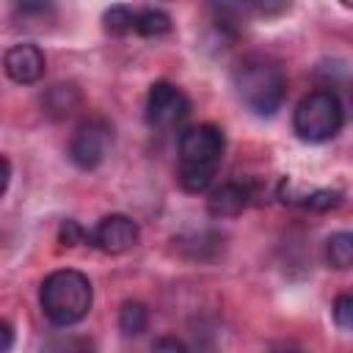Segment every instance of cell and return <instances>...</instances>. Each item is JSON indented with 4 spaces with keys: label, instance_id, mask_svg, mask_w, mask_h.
Segmentation results:
<instances>
[{
    "label": "cell",
    "instance_id": "cell-21",
    "mask_svg": "<svg viewBox=\"0 0 353 353\" xmlns=\"http://www.w3.org/2000/svg\"><path fill=\"white\" fill-rule=\"evenodd\" d=\"M0 334H3L0 350L6 353V350H11V342H14V328H11V323H6V320H3V325H0Z\"/></svg>",
    "mask_w": 353,
    "mask_h": 353
},
{
    "label": "cell",
    "instance_id": "cell-9",
    "mask_svg": "<svg viewBox=\"0 0 353 353\" xmlns=\"http://www.w3.org/2000/svg\"><path fill=\"white\" fill-rule=\"evenodd\" d=\"M254 199L251 185L245 182H223L221 188H215L207 199V210L212 218H234L240 215Z\"/></svg>",
    "mask_w": 353,
    "mask_h": 353
},
{
    "label": "cell",
    "instance_id": "cell-17",
    "mask_svg": "<svg viewBox=\"0 0 353 353\" xmlns=\"http://www.w3.org/2000/svg\"><path fill=\"white\" fill-rule=\"evenodd\" d=\"M292 6V0H248V8L265 19H276L281 14H287Z\"/></svg>",
    "mask_w": 353,
    "mask_h": 353
},
{
    "label": "cell",
    "instance_id": "cell-13",
    "mask_svg": "<svg viewBox=\"0 0 353 353\" xmlns=\"http://www.w3.org/2000/svg\"><path fill=\"white\" fill-rule=\"evenodd\" d=\"M149 325V306L141 301H124L119 309V328L124 336H141Z\"/></svg>",
    "mask_w": 353,
    "mask_h": 353
},
{
    "label": "cell",
    "instance_id": "cell-12",
    "mask_svg": "<svg viewBox=\"0 0 353 353\" xmlns=\"http://www.w3.org/2000/svg\"><path fill=\"white\" fill-rule=\"evenodd\" d=\"M325 262L334 270L353 268V232H334L325 240Z\"/></svg>",
    "mask_w": 353,
    "mask_h": 353
},
{
    "label": "cell",
    "instance_id": "cell-4",
    "mask_svg": "<svg viewBox=\"0 0 353 353\" xmlns=\"http://www.w3.org/2000/svg\"><path fill=\"white\" fill-rule=\"evenodd\" d=\"M345 121V108L339 102V97L328 88H317L309 91L292 113V130L301 141L306 143H325L331 141Z\"/></svg>",
    "mask_w": 353,
    "mask_h": 353
},
{
    "label": "cell",
    "instance_id": "cell-22",
    "mask_svg": "<svg viewBox=\"0 0 353 353\" xmlns=\"http://www.w3.org/2000/svg\"><path fill=\"white\" fill-rule=\"evenodd\" d=\"M339 3H342L345 8H353V0H339Z\"/></svg>",
    "mask_w": 353,
    "mask_h": 353
},
{
    "label": "cell",
    "instance_id": "cell-18",
    "mask_svg": "<svg viewBox=\"0 0 353 353\" xmlns=\"http://www.w3.org/2000/svg\"><path fill=\"white\" fill-rule=\"evenodd\" d=\"M58 240H61V245H66V248H74V245H80L83 240H88V232L77 223V221H72V218H66L63 223H61V232H58Z\"/></svg>",
    "mask_w": 353,
    "mask_h": 353
},
{
    "label": "cell",
    "instance_id": "cell-14",
    "mask_svg": "<svg viewBox=\"0 0 353 353\" xmlns=\"http://www.w3.org/2000/svg\"><path fill=\"white\" fill-rule=\"evenodd\" d=\"M171 28H174L171 14L163 11V8H143L135 17V33L138 36H146V39L165 36V33H171Z\"/></svg>",
    "mask_w": 353,
    "mask_h": 353
},
{
    "label": "cell",
    "instance_id": "cell-8",
    "mask_svg": "<svg viewBox=\"0 0 353 353\" xmlns=\"http://www.w3.org/2000/svg\"><path fill=\"white\" fill-rule=\"evenodd\" d=\"M3 66H6V74L19 83V85H30V83H39L44 77V69H47V58L44 52L36 47V44H14L6 50V58H3Z\"/></svg>",
    "mask_w": 353,
    "mask_h": 353
},
{
    "label": "cell",
    "instance_id": "cell-20",
    "mask_svg": "<svg viewBox=\"0 0 353 353\" xmlns=\"http://www.w3.org/2000/svg\"><path fill=\"white\" fill-rule=\"evenodd\" d=\"M152 347L154 350H185V342H179L176 336H160V339H154Z\"/></svg>",
    "mask_w": 353,
    "mask_h": 353
},
{
    "label": "cell",
    "instance_id": "cell-2",
    "mask_svg": "<svg viewBox=\"0 0 353 353\" xmlns=\"http://www.w3.org/2000/svg\"><path fill=\"white\" fill-rule=\"evenodd\" d=\"M232 80L240 102L256 116H273L287 97V77L281 66L268 55L243 58Z\"/></svg>",
    "mask_w": 353,
    "mask_h": 353
},
{
    "label": "cell",
    "instance_id": "cell-16",
    "mask_svg": "<svg viewBox=\"0 0 353 353\" xmlns=\"http://www.w3.org/2000/svg\"><path fill=\"white\" fill-rule=\"evenodd\" d=\"M331 312H334V323H336V328L353 334V292L339 295V298L334 301V309H331Z\"/></svg>",
    "mask_w": 353,
    "mask_h": 353
},
{
    "label": "cell",
    "instance_id": "cell-3",
    "mask_svg": "<svg viewBox=\"0 0 353 353\" xmlns=\"http://www.w3.org/2000/svg\"><path fill=\"white\" fill-rule=\"evenodd\" d=\"M39 303H41L44 317L52 325L66 328V325L80 323L91 312L94 287H91L88 276L74 268L52 270L39 287Z\"/></svg>",
    "mask_w": 353,
    "mask_h": 353
},
{
    "label": "cell",
    "instance_id": "cell-10",
    "mask_svg": "<svg viewBox=\"0 0 353 353\" xmlns=\"http://www.w3.org/2000/svg\"><path fill=\"white\" fill-rule=\"evenodd\" d=\"M41 105L44 110L52 116V119H63V116H72L80 105V91L74 88V83H55L52 88H47V94L41 97Z\"/></svg>",
    "mask_w": 353,
    "mask_h": 353
},
{
    "label": "cell",
    "instance_id": "cell-7",
    "mask_svg": "<svg viewBox=\"0 0 353 353\" xmlns=\"http://www.w3.org/2000/svg\"><path fill=\"white\" fill-rule=\"evenodd\" d=\"M138 237H141L138 223L130 215H121V212L105 215L88 232V243L94 248H99L102 254H124V251H130L138 243Z\"/></svg>",
    "mask_w": 353,
    "mask_h": 353
},
{
    "label": "cell",
    "instance_id": "cell-6",
    "mask_svg": "<svg viewBox=\"0 0 353 353\" xmlns=\"http://www.w3.org/2000/svg\"><path fill=\"white\" fill-rule=\"evenodd\" d=\"M110 143H113L110 124L105 119H88L74 130V135L69 141V160L77 168L91 171L105 160Z\"/></svg>",
    "mask_w": 353,
    "mask_h": 353
},
{
    "label": "cell",
    "instance_id": "cell-19",
    "mask_svg": "<svg viewBox=\"0 0 353 353\" xmlns=\"http://www.w3.org/2000/svg\"><path fill=\"white\" fill-rule=\"evenodd\" d=\"M17 6L25 17H41L44 11H50V0H17Z\"/></svg>",
    "mask_w": 353,
    "mask_h": 353
},
{
    "label": "cell",
    "instance_id": "cell-11",
    "mask_svg": "<svg viewBox=\"0 0 353 353\" xmlns=\"http://www.w3.org/2000/svg\"><path fill=\"white\" fill-rule=\"evenodd\" d=\"M284 201L290 204H298L303 210H312V212H328L334 207L342 204V193L339 190H331V188H317V190H309V193H290L284 188Z\"/></svg>",
    "mask_w": 353,
    "mask_h": 353
},
{
    "label": "cell",
    "instance_id": "cell-15",
    "mask_svg": "<svg viewBox=\"0 0 353 353\" xmlns=\"http://www.w3.org/2000/svg\"><path fill=\"white\" fill-rule=\"evenodd\" d=\"M135 17H138V11H132L130 6H110L102 14V28L110 36H127L135 30Z\"/></svg>",
    "mask_w": 353,
    "mask_h": 353
},
{
    "label": "cell",
    "instance_id": "cell-1",
    "mask_svg": "<svg viewBox=\"0 0 353 353\" xmlns=\"http://www.w3.org/2000/svg\"><path fill=\"white\" fill-rule=\"evenodd\" d=\"M226 138L215 124H193L179 135V165L176 182L188 193H204L218 171L223 157Z\"/></svg>",
    "mask_w": 353,
    "mask_h": 353
},
{
    "label": "cell",
    "instance_id": "cell-5",
    "mask_svg": "<svg viewBox=\"0 0 353 353\" xmlns=\"http://www.w3.org/2000/svg\"><path fill=\"white\" fill-rule=\"evenodd\" d=\"M190 113V99L168 80H157L146 94V124L154 130H174Z\"/></svg>",
    "mask_w": 353,
    "mask_h": 353
}]
</instances>
